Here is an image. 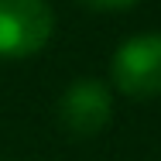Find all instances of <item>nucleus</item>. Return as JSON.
I'll use <instances>...</instances> for the list:
<instances>
[{
	"mask_svg": "<svg viewBox=\"0 0 161 161\" xmlns=\"http://www.w3.org/2000/svg\"><path fill=\"white\" fill-rule=\"evenodd\" d=\"M113 86L134 99L161 96V34H134L110 58Z\"/></svg>",
	"mask_w": 161,
	"mask_h": 161,
	"instance_id": "f03ea898",
	"label": "nucleus"
},
{
	"mask_svg": "<svg viewBox=\"0 0 161 161\" xmlns=\"http://www.w3.org/2000/svg\"><path fill=\"white\" fill-rule=\"evenodd\" d=\"M113 117V99L110 89L96 79H79L65 89L58 99V120L72 137H93L110 124Z\"/></svg>",
	"mask_w": 161,
	"mask_h": 161,
	"instance_id": "7ed1b4c3",
	"label": "nucleus"
},
{
	"mask_svg": "<svg viewBox=\"0 0 161 161\" xmlns=\"http://www.w3.org/2000/svg\"><path fill=\"white\" fill-rule=\"evenodd\" d=\"M79 3H86L93 10H124V7H134L137 0H79Z\"/></svg>",
	"mask_w": 161,
	"mask_h": 161,
	"instance_id": "20e7f679",
	"label": "nucleus"
},
{
	"mask_svg": "<svg viewBox=\"0 0 161 161\" xmlns=\"http://www.w3.org/2000/svg\"><path fill=\"white\" fill-rule=\"evenodd\" d=\"M55 31L48 0H0V58H31Z\"/></svg>",
	"mask_w": 161,
	"mask_h": 161,
	"instance_id": "f257e3e1",
	"label": "nucleus"
}]
</instances>
